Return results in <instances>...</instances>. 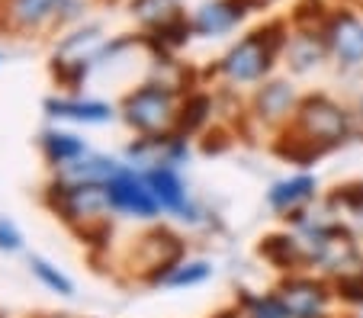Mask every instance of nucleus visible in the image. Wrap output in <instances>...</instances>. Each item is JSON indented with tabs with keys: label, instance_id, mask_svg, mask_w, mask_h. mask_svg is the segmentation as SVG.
Listing matches in <instances>:
<instances>
[{
	"label": "nucleus",
	"instance_id": "nucleus-1",
	"mask_svg": "<svg viewBox=\"0 0 363 318\" xmlns=\"http://www.w3.org/2000/svg\"><path fill=\"white\" fill-rule=\"evenodd\" d=\"M299 129L306 132L308 142H315L318 148L337 145L347 139L350 119L335 100L328 97H308L299 110Z\"/></svg>",
	"mask_w": 363,
	"mask_h": 318
},
{
	"label": "nucleus",
	"instance_id": "nucleus-2",
	"mask_svg": "<svg viewBox=\"0 0 363 318\" xmlns=\"http://www.w3.org/2000/svg\"><path fill=\"white\" fill-rule=\"evenodd\" d=\"M270 35L274 33H254L245 42H238L225 55L222 71L232 81H257V77H264L270 71V64H274L277 49H280V39H270Z\"/></svg>",
	"mask_w": 363,
	"mask_h": 318
},
{
	"label": "nucleus",
	"instance_id": "nucleus-3",
	"mask_svg": "<svg viewBox=\"0 0 363 318\" xmlns=\"http://www.w3.org/2000/svg\"><path fill=\"white\" fill-rule=\"evenodd\" d=\"M129 119L145 132L167 129L174 119L171 93H164L161 87H145L129 100Z\"/></svg>",
	"mask_w": 363,
	"mask_h": 318
},
{
	"label": "nucleus",
	"instance_id": "nucleus-4",
	"mask_svg": "<svg viewBox=\"0 0 363 318\" xmlns=\"http://www.w3.org/2000/svg\"><path fill=\"white\" fill-rule=\"evenodd\" d=\"M325 35H328V49L335 52L341 64H350V68L363 64V23L354 13L331 16Z\"/></svg>",
	"mask_w": 363,
	"mask_h": 318
},
{
	"label": "nucleus",
	"instance_id": "nucleus-5",
	"mask_svg": "<svg viewBox=\"0 0 363 318\" xmlns=\"http://www.w3.org/2000/svg\"><path fill=\"white\" fill-rule=\"evenodd\" d=\"M280 299L293 312V318H322L325 309H328V290L318 280H306V277L283 283Z\"/></svg>",
	"mask_w": 363,
	"mask_h": 318
},
{
	"label": "nucleus",
	"instance_id": "nucleus-6",
	"mask_svg": "<svg viewBox=\"0 0 363 318\" xmlns=\"http://www.w3.org/2000/svg\"><path fill=\"white\" fill-rule=\"evenodd\" d=\"M110 200L116 203L119 209L135 212V215H155L158 212V206H161V203L155 200V193H151L148 183L138 180V177H132V174H116V177H113Z\"/></svg>",
	"mask_w": 363,
	"mask_h": 318
},
{
	"label": "nucleus",
	"instance_id": "nucleus-7",
	"mask_svg": "<svg viewBox=\"0 0 363 318\" xmlns=\"http://www.w3.org/2000/svg\"><path fill=\"white\" fill-rule=\"evenodd\" d=\"M245 16V7L241 0H216V4H206L199 7L196 13V29L203 35H219V33H228L235 23Z\"/></svg>",
	"mask_w": 363,
	"mask_h": 318
},
{
	"label": "nucleus",
	"instance_id": "nucleus-8",
	"mask_svg": "<svg viewBox=\"0 0 363 318\" xmlns=\"http://www.w3.org/2000/svg\"><path fill=\"white\" fill-rule=\"evenodd\" d=\"M312 196H315V177H308V174H299V177L280 180V183L270 190V206H274V209H283V212H293V209L306 206Z\"/></svg>",
	"mask_w": 363,
	"mask_h": 318
},
{
	"label": "nucleus",
	"instance_id": "nucleus-9",
	"mask_svg": "<svg viewBox=\"0 0 363 318\" xmlns=\"http://www.w3.org/2000/svg\"><path fill=\"white\" fill-rule=\"evenodd\" d=\"M148 187H151V193H155V200H158L164 209L186 212V190L174 171H155L148 177Z\"/></svg>",
	"mask_w": 363,
	"mask_h": 318
},
{
	"label": "nucleus",
	"instance_id": "nucleus-10",
	"mask_svg": "<svg viewBox=\"0 0 363 318\" xmlns=\"http://www.w3.org/2000/svg\"><path fill=\"white\" fill-rule=\"evenodd\" d=\"M293 100H296L293 87H289L286 81H274L257 93V110H261L267 119H280L293 110Z\"/></svg>",
	"mask_w": 363,
	"mask_h": 318
},
{
	"label": "nucleus",
	"instance_id": "nucleus-11",
	"mask_svg": "<svg viewBox=\"0 0 363 318\" xmlns=\"http://www.w3.org/2000/svg\"><path fill=\"white\" fill-rule=\"evenodd\" d=\"M322 42L312 39V35H299V39L289 45V58H293V68L296 71H306L312 68V64H318V58H322Z\"/></svg>",
	"mask_w": 363,
	"mask_h": 318
},
{
	"label": "nucleus",
	"instance_id": "nucleus-12",
	"mask_svg": "<svg viewBox=\"0 0 363 318\" xmlns=\"http://www.w3.org/2000/svg\"><path fill=\"white\" fill-rule=\"evenodd\" d=\"M55 116H68V119H84V123H103L110 116V110L103 103H52Z\"/></svg>",
	"mask_w": 363,
	"mask_h": 318
},
{
	"label": "nucleus",
	"instance_id": "nucleus-13",
	"mask_svg": "<svg viewBox=\"0 0 363 318\" xmlns=\"http://www.w3.org/2000/svg\"><path fill=\"white\" fill-rule=\"evenodd\" d=\"M174 10H177V0H135V13L148 23H161V26L177 20Z\"/></svg>",
	"mask_w": 363,
	"mask_h": 318
},
{
	"label": "nucleus",
	"instance_id": "nucleus-14",
	"mask_svg": "<svg viewBox=\"0 0 363 318\" xmlns=\"http://www.w3.org/2000/svg\"><path fill=\"white\" fill-rule=\"evenodd\" d=\"M62 0H13V16L23 23H39L42 16H48Z\"/></svg>",
	"mask_w": 363,
	"mask_h": 318
},
{
	"label": "nucleus",
	"instance_id": "nucleus-15",
	"mask_svg": "<svg viewBox=\"0 0 363 318\" xmlns=\"http://www.w3.org/2000/svg\"><path fill=\"white\" fill-rule=\"evenodd\" d=\"M337 293H341L347 302L363 305V263H357V267H350L347 273L337 277Z\"/></svg>",
	"mask_w": 363,
	"mask_h": 318
},
{
	"label": "nucleus",
	"instance_id": "nucleus-16",
	"mask_svg": "<svg viewBox=\"0 0 363 318\" xmlns=\"http://www.w3.org/2000/svg\"><path fill=\"white\" fill-rule=\"evenodd\" d=\"M116 167L106 164V161H81V164H71L68 167V177L74 180H106V177H116Z\"/></svg>",
	"mask_w": 363,
	"mask_h": 318
},
{
	"label": "nucleus",
	"instance_id": "nucleus-17",
	"mask_svg": "<svg viewBox=\"0 0 363 318\" xmlns=\"http://www.w3.org/2000/svg\"><path fill=\"white\" fill-rule=\"evenodd\" d=\"M261 251L270 257V261H277V263H293L296 257H302L299 242H293V238H270Z\"/></svg>",
	"mask_w": 363,
	"mask_h": 318
},
{
	"label": "nucleus",
	"instance_id": "nucleus-18",
	"mask_svg": "<svg viewBox=\"0 0 363 318\" xmlns=\"http://www.w3.org/2000/svg\"><path fill=\"white\" fill-rule=\"evenodd\" d=\"M251 318H293V312L280 296H264L251 302Z\"/></svg>",
	"mask_w": 363,
	"mask_h": 318
},
{
	"label": "nucleus",
	"instance_id": "nucleus-19",
	"mask_svg": "<svg viewBox=\"0 0 363 318\" xmlns=\"http://www.w3.org/2000/svg\"><path fill=\"white\" fill-rule=\"evenodd\" d=\"M48 152L58 161H71L84 152V145L77 139H71V135H48Z\"/></svg>",
	"mask_w": 363,
	"mask_h": 318
},
{
	"label": "nucleus",
	"instance_id": "nucleus-20",
	"mask_svg": "<svg viewBox=\"0 0 363 318\" xmlns=\"http://www.w3.org/2000/svg\"><path fill=\"white\" fill-rule=\"evenodd\" d=\"M206 113H209V100L193 97L190 103L184 106V119H180V125H184V129H196V125L206 119Z\"/></svg>",
	"mask_w": 363,
	"mask_h": 318
},
{
	"label": "nucleus",
	"instance_id": "nucleus-21",
	"mask_svg": "<svg viewBox=\"0 0 363 318\" xmlns=\"http://www.w3.org/2000/svg\"><path fill=\"white\" fill-rule=\"evenodd\" d=\"M209 277V263L196 261V263H186L184 270H177V273H171V283L174 286H184V283H199V280Z\"/></svg>",
	"mask_w": 363,
	"mask_h": 318
},
{
	"label": "nucleus",
	"instance_id": "nucleus-22",
	"mask_svg": "<svg viewBox=\"0 0 363 318\" xmlns=\"http://www.w3.org/2000/svg\"><path fill=\"white\" fill-rule=\"evenodd\" d=\"M33 267H35V273H39V277H42V280H45V283H48V286H52V290L65 293V296H68V293H71V283H68V280H65V277H62V273H55V270L48 267V263H45V261H35V263H33Z\"/></svg>",
	"mask_w": 363,
	"mask_h": 318
},
{
	"label": "nucleus",
	"instance_id": "nucleus-23",
	"mask_svg": "<svg viewBox=\"0 0 363 318\" xmlns=\"http://www.w3.org/2000/svg\"><path fill=\"white\" fill-rule=\"evenodd\" d=\"M335 203H341L344 209H350L354 215L363 212V183H357V187H344L341 193L335 196Z\"/></svg>",
	"mask_w": 363,
	"mask_h": 318
},
{
	"label": "nucleus",
	"instance_id": "nucleus-24",
	"mask_svg": "<svg viewBox=\"0 0 363 318\" xmlns=\"http://www.w3.org/2000/svg\"><path fill=\"white\" fill-rule=\"evenodd\" d=\"M0 248H20V235L13 232V225H7V222H0Z\"/></svg>",
	"mask_w": 363,
	"mask_h": 318
},
{
	"label": "nucleus",
	"instance_id": "nucleus-25",
	"mask_svg": "<svg viewBox=\"0 0 363 318\" xmlns=\"http://www.w3.org/2000/svg\"><path fill=\"white\" fill-rule=\"evenodd\" d=\"M360 110H363V100H360Z\"/></svg>",
	"mask_w": 363,
	"mask_h": 318
}]
</instances>
